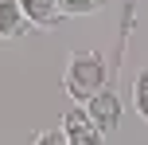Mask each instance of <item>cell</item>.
<instances>
[{"mask_svg": "<svg viewBox=\"0 0 148 145\" xmlns=\"http://www.w3.org/2000/svg\"><path fill=\"white\" fill-rule=\"evenodd\" d=\"M105 75H109V67H105L101 51H90V47H82V51H70L66 59V94L74 102H90L97 90H105Z\"/></svg>", "mask_w": 148, "mask_h": 145, "instance_id": "cell-1", "label": "cell"}, {"mask_svg": "<svg viewBox=\"0 0 148 145\" xmlns=\"http://www.w3.org/2000/svg\"><path fill=\"white\" fill-rule=\"evenodd\" d=\"M82 110H86L90 126H94L101 137H109L113 130L121 126V114H125V102H121L117 90H97L90 102H82Z\"/></svg>", "mask_w": 148, "mask_h": 145, "instance_id": "cell-2", "label": "cell"}, {"mask_svg": "<svg viewBox=\"0 0 148 145\" xmlns=\"http://www.w3.org/2000/svg\"><path fill=\"white\" fill-rule=\"evenodd\" d=\"M62 137H66V145H101L105 137L90 126V118H86V110L82 106H70L66 114H62Z\"/></svg>", "mask_w": 148, "mask_h": 145, "instance_id": "cell-3", "label": "cell"}, {"mask_svg": "<svg viewBox=\"0 0 148 145\" xmlns=\"http://www.w3.org/2000/svg\"><path fill=\"white\" fill-rule=\"evenodd\" d=\"M23 12V20L31 28H55L62 24V12H59V0H16Z\"/></svg>", "mask_w": 148, "mask_h": 145, "instance_id": "cell-4", "label": "cell"}, {"mask_svg": "<svg viewBox=\"0 0 148 145\" xmlns=\"http://www.w3.org/2000/svg\"><path fill=\"white\" fill-rule=\"evenodd\" d=\"M31 31V24L23 20L16 0H0V39H23Z\"/></svg>", "mask_w": 148, "mask_h": 145, "instance_id": "cell-5", "label": "cell"}, {"mask_svg": "<svg viewBox=\"0 0 148 145\" xmlns=\"http://www.w3.org/2000/svg\"><path fill=\"white\" fill-rule=\"evenodd\" d=\"M101 8H105V0H59L62 20H66V16H94V12H101Z\"/></svg>", "mask_w": 148, "mask_h": 145, "instance_id": "cell-6", "label": "cell"}, {"mask_svg": "<svg viewBox=\"0 0 148 145\" xmlns=\"http://www.w3.org/2000/svg\"><path fill=\"white\" fill-rule=\"evenodd\" d=\"M133 106H136V114L148 122V67L136 75V86H133Z\"/></svg>", "mask_w": 148, "mask_h": 145, "instance_id": "cell-7", "label": "cell"}, {"mask_svg": "<svg viewBox=\"0 0 148 145\" xmlns=\"http://www.w3.org/2000/svg\"><path fill=\"white\" fill-rule=\"evenodd\" d=\"M31 145H66V137H62V130H43V133H35Z\"/></svg>", "mask_w": 148, "mask_h": 145, "instance_id": "cell-8", "label": "cell"}]
</instances>
